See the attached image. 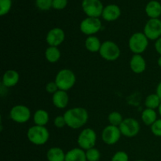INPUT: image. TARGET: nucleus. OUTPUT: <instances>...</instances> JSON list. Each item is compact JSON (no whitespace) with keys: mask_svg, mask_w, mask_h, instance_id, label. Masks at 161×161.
I'll use <instances>...</instances> for the list:
<instances>
[{"mask_svg":"<svg viewBox=\"0 0 161 161\" xmlns=\"http://www.w3.org/2000/svg\"><path fill=\"white\" fill-rule=\"evenodd\" d=\"M66 125L72 129H79L87 123L88 113L86 109L76 107L67 110L64 114Z\"/></svg>","mask_w":161,"mask_h":161,"instance_id":"1","label":"nucleus"},{"mask_svg":"<svg viewBox=\"0 0 161 161\" xmlns=\"http://www.w3.org/2000/svg\"><path fill=\"white\" fill-rule=\"evenodd\" d=\"M27 136L30 142L32 144L36 146H42L48 142L50 133L46 127L35 125L28 129Z\"/></svg>","mask_w":161,"mask_h":161,"instance_id":"2","label":"nucleus"},{"mask_svg":"<svg viewBox=\"0 0 161 161\" xmlns=\"http://www.w3.org/2000/svg\"><path fill=\"white\" fill-rule=\"evenodd\" d=\"M76 78L75 75L72 70L64 69L58 72L55 78V83L58 86V89L67 91L72 88L75 85Z\"/></svg>","mask_w":161,"mask_h":161,"instance_id":"3","label":"nucleus"},{"mask_svg":"<svg viewBox=\"0 0 161 161\" xmlns=\"http://www.w3.org/2000/svg\"><path fill=\"white\" fill-rule=\"evenodd\" d=\"M129 48L135 54H141L146 51L149 45V39L144 32H136L129 39Z\"/></svg>","mask_w":161,"mask_h":161,"instance_id":"4","label":"nucleus"},{"mask_svg":"<svg viewBox=\"0 0 161 161\" xmlns=\"http://www.w3.org/2000/svg\"><path fill=\"white\" fill-rule=\"evenodd\" d=\"M99 53L103 59L108 61H113L119 58L120 50L117 44L113 41L108 40L102 42Z\"/></svg>","mask_w":161,"mask_h":161,"instance_id":"5","label":"nucleus"},{"mask_svg":"<svg viewBox=\"0 0 161 161\" xmlns=\"http://www.w3.org/2000/svg\"><path fill=\"white\" fill-rule=\"evenodd\" d=\"M97 141V135L92 128L83 129L79 135L77 142L79 146L83 150L94 148Z\"/></svg>","mask_w":161,"mask_h":161,"instance_id":"6","label":"nucleus"},{"mask_svg":"<svg viewBox=\"0 0 161 161\" xmlns=\"http://www.w3.org/2000/svg\"><path fill=\"white\" fill-rule=\"evenodd\" d=\"M82 9L87 17L99 18L102 15L104 6L101 0H83Z\"/></svg>","mask_w":161,"mask_h":161,"instance_id":"7","label":"nucleus"},{"mask_svg":"<svg viewBox=\"0 0 161 161\" xmlns=\"http://www.w3.org/2000/svg\"><path fill=\"white\" fill-rule=\"evenodd\" d=\"M101 28H102V21L97 17H87L82 20L80 25V29L82 33L88 36L97 33Z\"/></svg>","mask_w":161,"mask_h":161,"instance_id":"8","label":"nucleus"},{"mask_svg":"<svg viewBox=\"0 0 161 161\" xmlns=\"http://www.w3.org/2000/svg\"><path fill=\"white\" fill-rule=\"evenodd\" d=\"M121 134L127 138H133L136 136L140 131V124L134 118H126L119 126Z\"/></svg>","mask_w":161,"mask_h":161,"instance_id":"9","label":"nucleus"},{"mask_svg":"<svg viewBox=\"0 0 161 161\" xmlns=\"http://www.w3.org/2000/svg\"><path fill=\"white\" fill-rule=\"evenodd\" d=\"M9 116L14 122L24 124L28 122L31 118V111L25 105H17L11 108L9 112Z\"/></svg>","mask_w":161,"mask_h":161,"instance_id":"10","label":"nucleus"},{"mask_svg":"<svg viewBox=\"0 0 161 161\" xmlns=\"http://www.w3.org/2000/svg\"><path fill=\"white\" fill-rule=\"evenodd\" d=\"M144 34L150 40H157L161 37V20L149 19L144 27Z\"/></svg>","mask_w":161,"mask_h":161,"instance_id":"11","label":"nucleus"},{"mask_svg":"<svg viewBox=\"0 0 161 161\" xmlns=\"http://www.w3.org/2000/svg\"><path fill=\"white\" fill-rule=\"evenodd\" d=\"M121 132L119 127L108 125L104 128L102 133V141L108 146H113L119 142L121 137Z\"/></svg>","mask_w":161,"mask_h":161,"instance_id":"12","label":"nucleus"},{"mask_svg":"<svg viewBox=\"0 0 161 161\" xmlns=\"http://www.w3.org/2000/svg\"><path fill=\"white\" fill-rule=\"evenodd\" d=\"M65 39V34L63 29L60 28H54L48 31L46 40L50 47H56L61 45Z\"/></svg>","mask_w":161,"mask_h":161,"instance_id":"13","label":"nucleus"},{"mask_svg":"<svg viewBox=\"0 0 161 161\" xmlns=\"http://www.w3.org/2000/svg\"><path fill=\"white\" fill-rule=\"evenodd\" d=\"M121 15V9L117 5L109 4L105 6L102 12V18L106 21H114Z\"/></svg>","mask_w":161,"mask_h":161,"instance_id":"14","label":"nucleus"},{"mask_svg":"<svg viewBox=\"0 0 161 161\" xmlns=\"http://www.w3.org/2000/svg\"><path fill=\"white\" fill-rule=\"evenodd\" d=\"M52 102L56 108H61V109L66 108L69 102V96L67 91L58 90L56 93L53 94Z\"/></svg>","mask_w":161,"mask_h":161,"instance_id":"15","label":"nucleus"},{"mask_svg":"<svg viewBox=\"0 0 161 161\" xmlns=\"http://www.w3.org/2000/svg\"><path fill=\"white\" fill-rule=\"evenodd\" d=\"M130 68L135 73H142L146 69V60L141 54H134L130 58Z\"/></svg>","mask_w":161,"mask_h":161,"instance_id":"16","label":"nucleus"},{"mask_svg":"<svg viewBox=\"0 0 161 161\" xmlns=\"http://www.w3.org/2000/svg\"><path fill=\"white\" fill-rule=\"evenodd\" d=\"M145 10L150 19L159 18L161 16V3L157 0H151L146 4Z\"/></svg>","mask_w":161,"mask_h":161,"instance_id":"17","label":"nucleus"},{"mask_svg":"<svg viewBox=\"0 0 161 161\" xmlns=\"http://www.w3.org/2000/svg\"><path fill=\"white\" fill-rule=\"evenodd\" d=\"M20 79L19 73L15 70H7L3 76V83L6 87H12L17 84Z\"/></svg>","mask_w":161,"mask_h":161,"instance_id":"18","label":"nucleus"},{"mask_svg":"<svg viewBox=\"0 0 161 161\" xmlns=\"http://www.w3.org/2000/svg\"><path fill=\"white\" fill-rule=\"evenodd\" d=\"M64 161H87L86 152L81 148H74L66 153Z\"/></svg>","mask_w":161,"mask_h":161,"instance_id":"19","label":"nucleus"},{"mask_svg":"<svg viewBox=\"0 0 161 161\" xmlns=\"http://www.w3.org/2000/svg\"><path fill=\"white\" fill-rule=\"evenodd\" d=\"M65 154L61 148L53 147L47 151V158L48 161H64Z\"/></svg>","mask_w":161,"mask_h":161,"instance_id":"20","label":"nucleus"},{"mask_svg":"<svg viewBox=\"0 0 161 161\" xmlns=\"http://www.w3.org/2000/svg\"><path fill=\"white\" fill-rule=\"evenodd\" d=\"M101 46H102V43H101L99 39L94 36H88L85 41V47H86V50L92 53L99 52Z\"/></svg>","mask_w":161,"mask_h":161,"instance_id":"21","label":"nucleus"},{"mask_svg":"<svg viewBox=\"0 0 161 161\" xmlns=\"http://www.w3.org/2000/svg\"><path fill=\"white\" fill-rule=\"evenodd\" d=\"M142 119L146 125L152 126L157 120V112L154 109L146 108L142 113Z\"/></svg>","mask_w":161,"mask_h":161,"instance_id":"22","label":"nucleus"},{"mask_svg":"<svg viewBox=\"0 0 161 161\" xmlns=\"http://www.w3.org/2000/svg\"><path fill=\"white\" fill-rule=\"evenodd\" d=\"M33 120L36 125L43 126L47 125L49 122V114L46 110L39 109L34 113L33 116Z\"/></svg>","mask_w":161,"mask_h":161,"instance_id":"23","label":"nucleus"},{"mask_svg":"<svg viewBox=\"0 0 161 161\" xmlns=\"http://www.w3.org/2000/svg\"><path fill=\"white\" fill-rule=\"evenodd\" d=\"M46 59L50 63H56L61 58V52L56 47H49L45 51Z\"/></svg>","mask_w":161,"mask_h":161,"instance_id":"24","label":"nucleus"},{"mask_svg":"<svg viewBox=\"0 0 161 161\" xmlns=\"http://www.w3.org/2000/svg\"><path fill=\"white\" fill-rule=\"evenodd\" d=\"M161 103V100L157 94H151L146 97L145 100V105L147 108L154 109L158 108Z\"/></svg>","mask_w":161,"mask_h":161,"instance_id":"25","label":"nucleus"},{"mask_svg":"<svg viewBox=\"0 0 161 161\" xmlns=\"http://www.w3.org/2000/svg\"><path fill=\"white\" fill-rule=\"evenodd\" d=\"M108 122H109L110 125L116 126V127H119L123 122L124 119H123L122 115L118 112H112L109 115H108Z\"/></svg>","mask_w":161,"mask_h":161,"instance_id":"26","label":"nucleus"},{"mask_svg":"<svg viewBox=\"0 0 161 161\" xmlns=\"http://www.w3.org/2000/svg\"><path fill=\"white\" fill-rule=\"evenodd\" d=\"M86 157L87 161H98L101 158V153L96 148H91L86 150Z\"/></svg>","mask_w":161,"mask_h":161,"instance_id":"27","label":"nucleus"},{"mask_svg":"<svg viewBox=\"0 0 161 161\" xmlns=\"http://www.w3.org/2000/svg\"><path fill=\"white\" fill-rule=\"evenodd\" d=\"M36 6L42 11H47L53 8V0H36Z\"/></svg>","mask_w":161,"mask_h":161,"instance_id":"28","label":"nucleus"},{"mask_svg":"<svg viewBox=\"0 0 161 161\" xmlns=\"http://www.w3.org/2000/svg\"><path fill=\"white\" fill-rule=\"evenodd\" d=\"M12 7V0H0V15L4 16L9 12Z\"/></svg>","mask_w":161,"mask_h":161,"instance_id":"29","label":"nucleus"},{"mask_svg":"<svg viewBox=\"0 0 161 161\" xmlns=\"http://www.w3.org/2000/svg\"><path fill=\"white\" fill-rule=\"evenodd\" d=\"M111 161H129V157L126 152L118 151L113 156Z\"/></svg>","mask_w":161,"mask_h":161,"instance_id":"30","label":"nucleus"},{"mask_svg":"<svg viewBox=\"0 0 161 161\" xmlns=\"http://www.w3.org/2000/svg\"><path fill=\"white\" fill-rule=\"evenodd\" d=\"M151 131L155 136L161 137V119H157V120L151 126Z\"/></svg>","mask_w":161,"mask_h":161,"instance_id":"31","label":"nucleus"},{"mask_svg":"<svg viewBox=\"0 0 161 161\" xmlns=\"http://www.w3.org/2000/svg\"><path fill=\"white\" fill-rule=\"evenodd\" d=\"M67 5L68 0H53V8L58 10L64 9Z\"/></svg>","mask_w":161,"mask_h":161,"instance_id":"32","label":"nucleus"},{"mask_svg":"<svg viewBox=\"0 0 161 161\" xmlns=\"http://www.w3.org/2000/svg\"><path fill=\"white\" fill-rule=\"evenodd\" d=\"M53 124L58 128H62L66 125L65 119H64V116H58L53 119Z\"/></svg>","mask_w":161,"mask_h":161,"instance_id":"33","label":"nucleus"},{"mask_svg":"<svg viewBox=\"0 0 161 161\" xmlns=\"http://www.w3.org/2000/svg\"><path fill=\"white\" fill-rule=\"evenodd\" d=\"M58 86L57 85V83L54 82H49L48 83L46 86V91L47 92H48L49 94H53L54 93H56L58 91Z\"/></svg>","mask_w":161,"mask_h":161,"instance_id":"34","label":"nucleus"},{"mask_svg":"<svg viewBox=\"0 0 161 161\" xmlns=\"http://www.w3.org/2000/svg\"><path fill=\"white\" fill-rule=\"evenodd\" d=\"M155 50L157 53L161 56V37L159 38L157 40H156L155 42Z\"/></svg>","mask_w":161,"mask_h":161,"instance_id":"35","label":"nucleus"},{"mask_svg":"<svg viewBox=\"0 0 161 161\" xmlns=\"http://www.w3.org/2000/svg\"><path fill=\"white\" fill-rule=\"evenodd\" d=\"M156 94L159 96V97H160V100H161V81L159 83V84L157 85V92H156Z\"/></svg>","mask_w":161,"mask_h":161,"instance_id":"36","label":"nucleus"},{"mask_svg":"<svg viewBox=\"0 0 161 161\" xmlns=\"http://www.w3.org/2000/svg\"><path fill=\"white\" fill-rule=\"evenodd\" d=\"M157 64H158L159 67L161 68V56H160V58L157 60Z\"/></svg>","mask_w":161,"mask_h":161,"instance_id":"37","label":"nucleus"},{"mask_svg":"<svg viewBox=\"0 0 161 161\" xmlns=\"http://www.w3.org/2000/svg\"><path fill=\"white\" fill-rule=\"evenodd\" d=\"M158 113H159V114H160V116H161V103H160V106H159V108H158Z\"/></svg>","mask_w":161,"mask_h":161,"instance_id":"38","label":"nucleus"},{"mask_svg":"<svg viewBox=\"0 0 161 161\" xmlns=\"http://www.w3.org/2000/svg\"><path fill=\"white\" fill-rule=\"evenodd\" d=\"M137 161H146V160H137Z\"/></svg>","mask_w":161,"mask_h":161,"instance_id":"39","label":"nucleus"}]
</instances>
